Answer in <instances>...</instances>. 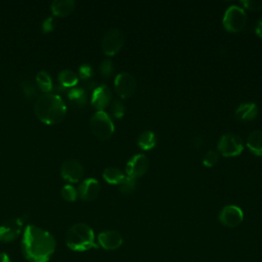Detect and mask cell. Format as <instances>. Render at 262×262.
<instances>
[{
    "instance_id": "cell-1",
    "label": "cell",
    "mask_w": 262,
    "mask_h": 262,
    "mask_svg": "<svg viewBox=\"0 0 262 262\" xmlns=\"http://www.w3.org/2000/svg\"><path fill=\"white\" fill-rule=\"evenodd\" d=\"M55 239L47 230L28 225L21 238V250L30 262H47L55 251Z\"/></svg>"
},
{
    "instance_id": "cell-2",
    "label": "cell",
    "mask_w": 262,
    "mask_h": 262,
    "mask_svg": "<svg viewBox=\"0 0 262 262\" xmlns=\"http://www.w3.org/2000/svg\"><path fill=\"white\" fill-rule=\"evenodd\" d=\"M34 110L38 119L48 125L59 123L67 114L64 101L54 93H45L40 96L35 102Z\"/></svg>"
},
{
    "instance_id": "cell-3",
    "label": "cell",
    "mask_w": 262,
    "mask_h": 262,
    "mask_svg": "<svg viewBox=\"0 0 262 262\" xmlns=\"http://www.w3.org/2000/svg\"><path fill=\"white\" fill-rule=\"evenodd\" d=\"M66 244L71 250L76 252H83L96 247L94 232L85 223H76L68 229Z\"/></svg>"
},
{
    "instance_id": "cell-4",
    "label": "cell",
    "mask_w": 262,
    "mask_h": 262,
    "mask_svg": "<svg viewBox=\"0 0 262 262\" xmlns=\"http://www.w3.org/2000/svg\"><path fill=\"white\" fill-rule=\"evenodd\" d=\"M89 123L92 133L100 140L108 139L115 131V126L111 117L103 111H98L93 114Z\"/></svg>"
},
{
    "instance_id": "cell-5",
    "label": "cell",
    "mask_w": 262,
    "mask_h": 262,
    "mask_svg": "<svg viewBox=\"0 0 262 262\" xmlns=\"http://www.w3.org/2000/svg\"><path fill=\"white\" fill-rule=\"evenodd\" d=\"M247 21V13L244 8L237 5L229 6L223 16V27L226 31L236 33L241 31Z\"/></svg>"
},
{
    "instance_id": "cell-6",
    "label": "cell",
    "mask_w": 262,
    "mask_h": 262,
    "mask_svg": "<svg viewBox=\"0 0 262 262\" xmlns=\"http://www.w3.org/2000/svg\"><path fill=\"white\" fill-rule=\"evenodd\" d=\"M217 147L222 156L235 157L243 151L244 143L238 135L233 133H226L220 137Z\"/></svg>"
},
{
    "instance_id": "cell-7",
    "label": "cell",
    "mask_w": 262,
    "mask_h": 262,
    "mask_svg": "<svg viewBox=\"0 0 262 262\" xmlns=\"http://www.w3.org/2000/svg\"><path fill=\"white\" fill-rule=\"evenodd\" d=\"M124 44V35L119 29H110L101 40V47L106 55H115Z\"/></svg>"
},
{
    "instance_id": "cell-8",
    "label": "cell",
    "mask_w": 262,
    "mask_h": 262,
    "mask_svg": "<svg viewBox=\"0 0 262 262\" xmlns=\"http://www.w3.org/2000/svg\"><path fill=\"white\" fill-rule=\"evenodd\" d=\"M136 80L135 78L126 72L120 73L115 78V89L116 92L122 98L130 97L134 94L136 90Z\"/></svg>"
},
{
    "instance_id": "cell-9",
    "label": "cell",
    "mask_w": 262,
    "mask_h": 262,
    "mask_svg": "<svg viewBox=\"0 0 262 262\" xmlns=\"http://www.w3.org/2000/svg\"><path fill=\"white\" fill-rule=\"evenodd\" d=\"M149 167V161L146 156L142 154H138L133 156L126 165L127 176L136 179L143 176Z\"/></svg>"
},
{
    "instance_id": "cell-10",
    "label": "cell",
    "mask_w": 262,
    "mask_h": 262,
    "mask_svg": "<svg viewBox=\"0 0 262 262\" xmlns=\"http://www.w3.org/2000/svg\"><path fill=\"white\" fill-rule=\"evenodd\" d=\"M23 219L11 218L0 225V241L10 243L14 241L23 230Z\"/></svg>"
},
{
    "instance_id": "cell-11",
    "label": "cell",
    "mask_w": 262,
    "mask_h": 262,
    "mask_svg": "<svg viewBox=\"0 0 262 262\" xmlns=\"http://www.w3.org/2000/svg\"><path fill=\"white\" fill-rule=\"evenodd\" d=\"M60 174L63 179L70 182H78L84 174L82 164L76 159H67L60 167Z\"/></svg>"
},
{
    "instance_id": "cell-12",
    "label": "cell",
    "mask_w": 262,
    "mask_h": 262,
    "mask_svg": "<svg viewBox=\"0 0 262 262\" xmlns=\"http://www.w3.org/2000/svg\"><path fill=\"white\" fill-rule=\"evenodd\" d=\"M244 219L243 210L234 205H228L222 208L219 213V221L227 227L237 226Z\"/></svg>"
},
{
    "instance_id": "cell-13",
    "label": "cell",
    "mask_w": 262,
    "mask_h": 262,
    "mask_svg": "<svg viewBox=\"0 0 262 262\" xmlns=\"http://www.w3.org/2000/svg\"><path fill=\"white\" fill-rule=\"evenodd\" d=\"M112 100L111 89L106 85H99L94 88L91 96L92 105L98 111H103Z\"/></svg>"
},
{
    "instance_id": "cell-14",
    "label": "cell",
    "mask_w": 262,
    "mask_h": 262,
    "mask_svg": "<svg viewBox=\"0 0 262 262\" xmlns=\"http://www.w3.org/2000/svg\"><path fill=\"white\" fill-rule=\"evenodd\" d=\"M98 244L104 250H116L123 244L122 235L116 230H105L98 234Z\"/></svg>"
},
{
    "instance_id": "cell-15",
    "label": "cell",
    "mask_w": 262,
    "mask_h": 262,
    "mask_svg": "<svg viewBox=\"0 0 262 262\" xmlns=\"http://www.w3.org/2000/svg\"><path fill=\"white\" fill-rule=\"evenodd\" d=\"M100 191L99 183L94 178L85 179L78 188V195L84 201H92L97 198Z\"/></svg>"
},
{
    "instance_id": "cell-16",
    "label": "cell",
    "mask_w": 262,
    "mask_h": 262,
    "mask_svg": "<svg viewBox=\"0 0 262 262\" xmlns=\"http://www.w3.org/2000/svg\"><path fill=\"white\" fill-rule=\"evenodd\" d=\"M258 114V107L254 102H244L238 105L234 116L238 121L249 122L256 118Z\"/></svg>"
},
{
    "instance_id": "cell-17",
    "label": "cell",
    "mask_w": 262,
    "mask_h": 262,
    "mask_svg": "<svg viewBox=\"0 0 262 262\" xmlns=\"http://www.w3.org/2000/svg\"><path fill=\"white\" fill-rule=\"evenodd\" d=\"M76 3L73 0H54L51 3V10L54 15L67 16L75 9Z\"/></svg>"
},
{
    "instance_id": "cell-18",
    "label": "cell",
    "mask_w": 262,
    "mask_h": 262,
    "mask_svg": "<svg viewBox=\"0 0 262 262\" xmlns=\"http://www.w3.org/2000/svg\"><path fill=\"white\" fill-rule=\"evenodd\" d=\"M247 146L252 154L262 156V130H255L248 136Z\"/></svg>"
},
{
    "instance_id": "cell-19",
    "label": "cell",
    "mask_w": 262,
    "mask_h": 262,
    "mask_svg": "<svg viewBox=\"0 0 262 262\" xmlns=\"http://www.w3.org/2000/svg\"><path fill=\"white\" fill-rule=\"evenodd\" d=\"M69 100L78 107H84L87 103V94L83 88L74 87L67 93Z\"/></svg>"
},
{
    "instance_id": "cell-20",
    "label": "cell",
    "mask_w": 262,
    "mask_h": 262,
    "mask_svg": "<svg viewBox=\"0 0 262 262\" xmlns=\"http://www.w3.org/2000/svg\"><path fill=\"white\" fill-rule=\"evenodd\" d=\"M137 144L142 149H145V150L151 149L157 144V136L152 131H149V130L143 131L142 133L139 134L137 138Z\"/></svg>"
},
{
    "instance_id": "cell-21",
    "label": "cell",
    "mask_w": 262,
    "mask_h": 262,
    "mask_svg": "<svg viewBox=\"0 0 262 262\" xmlns=\"http://www.w3.org/2000/svg\"><path fill=\"white\" fill-rule=\"evenodd\" d=\"M102 176L104 180L111 184H120L125 178V175L123 174V172L116 167L105 168Z\"/></svg>"
},
{
    "instance_id": "cell-22",
    "label": "cell",
    "mask_w": 262,
    "mask_h": 262,
    "mask_svg": "<svg viewBox=\"0 0 262 262\" xmlns=\"http://www.w3.org/2000/svg\"><path fill=\"white\" fill-rule=\"evenodd\" d=\"M36 82L39 89L45 93H49L52 89V80L46 71H40L36 76Z\"/></svg>"
},
{
    "instance_id": "cell-23",
    "label": "cell",
    "mask_w": 262,
    "mask_h": 262,
    "mask_svg": "<svg viewBox=\"0 0 262 262\" xmlns=\"http://www.w3.org/2000/svg\"><path fill=\"white\" fill-rule=\"evenodd\" d=\"M57 79L63 87H74L78 82L77 75L71 70H62L59 72Z\"/></svg>"
},
{
    "instance_id": "cell-24",
    "label": "cell",
    "mask_w": 262,
    "mask_h": 262,
    "mask_svg": "<svg viewBox=\"0 0 262 262\" xmlns=\"http://www.w3.org/2000/svg\"><path fill=\"white\" fill-rule=\"evenodd\" d=\"M119 189H120L121 193H123V194H130V193H132L136 189V181H135V179H133V178L129 177V176H125L123 181L119 184Z\"/></svg>"
},
{
    "instance_id": "cell-25",
    "label": "cell",
    "mask_w": 262,
    "mask_h": 262,
    "mask_svg": "<svg viewBox=\"0 0 262 262\" xmlns=\"http://www.w3.org/2000/svg\"><path fill=\"white\" fill-rule=\"evenodd\" d=\"M60 193H61L62 199L68 202H74V201H76V199L78 196V191L75 189L74 186H72L70 184L62 186Z\"/></svg>"
},
{
    "instance_id": "cell-26",
    "label": "cell",
    "mask_w": 262,
    "mask_h": 262,
    "mask_svg": "<svg viewBox=\"0 0 262 262\" xmlns=\"http://www.w3.org/2000/svg\"><path fill=\"white\" fill-rule=\"evenodd\" d=\"M218 159H219V156L215 150H209L205 154L203 158V164L206 167H212L218 162Z\"/></svg>"
},
{
    "instance_id": "cell-27",
    "label": "cell",
    "mask_w": 262,
    "mask_h": 262,
    "mask_svg": "<svg viewBox=\"0 0 262 262\" xmlns=\"http://www.w3.org/2000/svg\"><path fill=\"white\" fill-rule=\"evenodd\" d=\"M99 71H100V74L102 75V77H104V78L111 77V75L114 72V66H113L112 60L104 59L99 66Z\"/></svg>"
},
{
    "instance_id": "cell-28",
    "label": "cell",
    "mask_w": 262,
    "mask_h": 262,
    "mask_svg": "<svg viewBox=\"0 0 262 262\" xmlns=\"http://www.w3.org/2000/svg\"><path fill=\"white\" fill-rule=\"evenodd\" d=\"M111 111H112V114L115 118L117 119H120L124 116L125 114V107H124V104L119 101V100H114L113 103H112V107H111Z\"/></svg>"
},
{
    "instance_id": "cell-29",
    "label": "cell",
    "mask_w": 262,
    "mask_h": 262,
    "mask_svg": "<svg viewBox=\"0 0 262 262\" xmlns=\"http://www.w3.org/2000/svg\"><path fill=\"white\" fill-rule=\"evenodd\" d=\"M23 89H24V92H25V95L28 97V98H31V97H34L36 95V92H37V88L36 86L31 82V81H24L23 84Z\"/></svg>"
},
{
    "instance_id": "cell-30",
    "label": "cell",
    "mask_w": 262,
    "mask_h": 262,
    "mask_svg": "<svg viewBox=\"0 0 262 262\" xmlns=\"http://www.w3.org/2000/svg\"><path fill=\"white\" fill-rule=\"evenodd\" d=\"M242 4L250 10L262 9V0H242Z\"/></svg>"
},
{
    "instance_id": "cell-31",
    "label": "cell",
    "mask_w": 262,
    "mask_h": 262,
    "mask_svg": "<svg viewBox=\"0 0 262 262\" xmlns=\"http://www.w3.org/2000/svg\"><path fill=\"white\" fill-rule=\"evenodd\" d=\"M79 74H80V77L82 79H84V80L89 79L93 74L92 67L90 64H87V63L81 64L80 68H79Z\"/></svg>"
},
{
    "instance_id": "cell-32",
    "label": "cell",
    "mask_w": 262,
    "mask_h": 262,
    "mask_svg": "<svg viewBox=\"0 0 262 262\" xmlns=\"http://www.w3.org/2000/svg\"><path fill=\"white\" fill-rule=\"evenodd\" d=\"M42 29L44 32H51L54 29V20L52 17H47L43 24H42Z\"/></svg>"
},
{
    "instance_id": "cell-33",
    "label": "cell",
    "mask_w": 262,
    "mask_h": 262,
    "mask_svg": "<svg viewBox=\"0 0 262 262\" xmlns=\"http://www.w3.org/2000/svg\"><path fill=\"white\" fill-rule=\"evenodd\" d=\"M191 143H192V145H193L195 148H199V147H201V146L203 145L204 139H203V137H202L201 135H195V136L192 137Z\"/></svg>"
},
{
    "instance_id": "cell-34",
    "label": "cell",
    "mask_w": 262,
    "mask_h": 262,
    "mask_svg": "<svg viewBox=\"0 0 262 262\" xmlns=\"http://www.w3.org/2000/svg\"><path fill=\"white\" fill-rule=\"evenodd\" d=\"M255 33L260 37L262 38V17L260 19H258V21L256 23V26H255Z\"/></svg>"
},
{
    "instance_id": "cell-35",
    "label": "cell",
    "mask_w": 262,
    "mask_h": 262,
    "mask_svg": "<svg viewBox=\"0 0 262 262\" xmlns=\"http://www.w3.org/2000/svg\"><path fill=\"white\" fill-rule=\"evenodd\" d=\"M0 262H10L9 256L4 252H0Z\"/></svg>"
}]
</instances>
